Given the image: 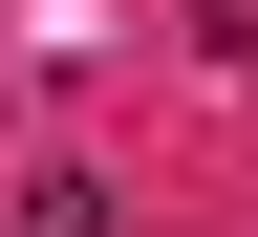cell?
Returning a JSON list of instances; mask_svg holds the SVG:
<instances>
[{"label":"cell","mask_w":258,"mask_h":237,"mask_svg":"<svg viewBox=\"0 0 258 237\" xmlns=\"http://www.w3.org/2000/svg\"><path fill=\"white\" fill-rule=\"evenodd\" d=\"M0 237H108V173H22V216Z\"/></svg>","instance_id":"cell-1"}]
</instances>
